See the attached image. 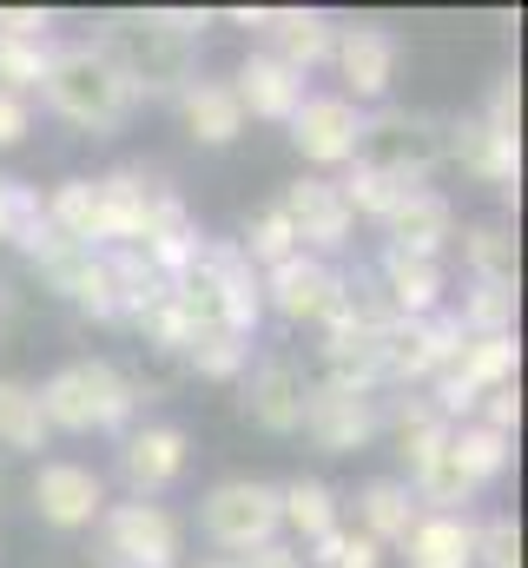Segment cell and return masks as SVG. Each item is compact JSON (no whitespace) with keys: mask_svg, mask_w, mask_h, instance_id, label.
<instances>
[{"mask_svg":"<svg viewBox=\"0 0 528 568\" xmlns=\"http://www.w3.org/2000/svg\"><path fill=\"white\" fill-rule=\"evenodd\" d=\"M93 47L120 67L132 100L139 93L145 100H179L199 80V40L179 33V27H165L159 7H145V13H106V27H100Z\"/></svg>","mask_w":528,"mask_h":568,"instance_id":"1","label":"cell"},{"mask_svg":"<svg viewBox=\"0 0 528 568\" xmlns=\"http://www.w3.org/2000/svg\"><path fill=\"white\" fill-rule=\"evenodd\" d=\"M40 93H47V106H53L67 126H80V133H120L126 113H132V87L120 80V67H113L93 40L53 47Z\"/></svg>","mask_w":528,"mask_h":568,"instance_id":"2","label":"cell"},{"mask_svg":"<svg viewBox=\"0 0 528 568\" xmlns=\"http://www.w3.org/2000/svg\"><path fill=\"white\" fill-rule=\"evenodd\" d=\"M33 397H40L47 429H73V436H87V429H126L132 410H139V384L120 364H106V357L60 364Z\"/></svg>","mask_w":528,"mask_h":568,"instance_id":"3","label":"cell"},{"mask_svg":"<svg viewBox=\"0 0 528 568\" xmlns=\"http://www.w3.org/2000/svg\"><path fill=\"white\" fill-rule=\"evenodd\" d=\"M199 529H205L212 549H225V562H238V556H252L264 542H277L284 536V523H277V483H258V476L212 483L205 503H199Z\"/></svg>","mask_w":528,"mask_h":568,"instance_id":"4","label":"cell"},{"mask_svg":"<svg viewBox=\"0 0 528 568\" xmlns=\"http://www.w3.org/2000/svg\"><path fill=\"white\" fill-rule=\"evenodd\" d=\"M436 159H443V120L409 113V106H384V113H364L351 165H370V172L403 179V185H429Z\"/></svg>","mask_w":528,"mask_h":568,"instance_id":"5","label":"cell"},{"mask_svg":"<svg viewBox=\"0 0 528 568\" xmlns=\"http://www.w3.org/2000/svg\"><path fill=\"white\" fill-rule=\"evenodd\" d=\"M93 536L100 568H179V523L165 503H106Z\"/></svg>","mask_w":528,"mask_h":568,"instance_id":"6","label":"cell"},{"mask_svg":"<svg viewBox=\"0 0 528 568\" xmlns=\"http://www.w3.org/2000/svg\"><path fill=\"white\" fill-rule=\"evenodd\" d=\"M516 337H456V351L443 357V371H436V410L456 424V417H469L489 390H502V384H516Z\"/></svg>","mask_w":528,"mask_h":568,"instance_id":"7","label":"cell"},{"mask_svg":"<svg viewBox=\"0 0 528 568\" xmlns=\"http://www.w3.org/2000/svg\"><path fill=\"white\" fill-rule=\"evenodd\" d=\"M258 291H264V304H271L284 324H317V331L351 304V278H344L331 258H311V252L271 265V272L258 278Z\"/></svg>","mask_w":528,"mask_h":568,"instance_id":"8","label":"cell"},{"mask_svg":"<svg viewBox=\"0 0 528 568\" xmlns=\"http://www.w3.org/2000/svg\"><path fill=\"white\" fill-rule=\"evenodd\" d=\"M456 337H463V324L449 311H436V317H384V331H377V377L384 384H436V371L456 351Z\"/></svg>","mask_w":528,"mask_h":568,"instance_id":"9","label":"cell"},{"mask_svg":"<svg viewBox=\"0 0 528 568\" xmlns=\"http://www.w3.org/2000/svg\"><path fill=\"white\" fill-rule=\"evenodd\" d=\"M277 212L291 219L297 252H311V258L344 252V245H351V232H357V219H351V205H344L337 179H297V185H284Z\"/></svg>","mask_w":528,"mask_h":568,"instance_id":"10","label":"cell"},{"mask_svg":"<svg viewBox=\"0 0 528 568\" xmlns=\"http://www.w3.org/2000/svg\"><path fill=\"white\" fill-rule=\"evenodd\" d=\"M443 159H456L469 179L496 185L516 205V192H522V140H502L483 113H463V120L443 126Z\"/></svg>","mask_w":528,"mask_h":568,"instance_id":"11","label":"cell"},{"mask_svg":"<svg viewBox=\"0 0 528 568\" xmlns=\"http://www.w3.org/2000/svg\"><path fill=\"white\" fill-rule=\"evenodd\" d=\"M377 429H384V410H377V397H370V390L311 384V397H304V436H311L317 449L351 456V449H364Z\"/></svg>","mask_w":528,"mask_h":568,"instance_id":"12","label":"cell"},{"mask_svg":"<svg viewBox=\"0 0 528 568\" xmlns=\"http://www.w3.org/2000/svg\"><path fill=\"white\" fill-rule=\"evenodd\" d=\"M238 20L258 27L264 40H271L264 53H277L291 73H311V67H324V60L337 53V20L317 13V7H258V13L245 7Z\"/></svg>","mask_w":528,"mask_h":568,"instance_id":"13","label":"cell"},{"mask_svg":"<svg viewBox=\"0 0 528 568\" xmlns=\"http://www.w3.org/2000/svg\"><path fill=\"white\" fill-rule=\"evenodd\" d=\"M284 126H291V145L304 152V165H351L357 159V133H364V113L344 93H304V106Z\"/></svg>","mask_w":528,"mask_h":568,"instance_id":"14","label":"cell"},{"mask_svg":"<svg viewBox=\"0 0 528 568\" xmlns=\"http://www.w3.org/2000/svg\"><path fill=\"white\" fill-rule=\"evenodd\" d=\"M185 456H192V443H185L179 424H132L126 436H120V476H126L132 503L165 496V489L185 476Z\"/></svg>","mask_w":528,"mask_h":568,"instance_id":"15","label":"cell"},{"mask_svg":"<svg viewBox=\"0 0 528 568\" xmlns=\"http://www.w3.org/2000/svg\"><path fill=\"white\" fill-rule=\"evenodd\" d=\"M40 265V278L53 284L67 304H80V311H93L100 324H113V317H126L120 311V278H113V252H87V245H53L47 258H33Z\"/></svg>","mask_w":528,"mask_h":568,"instance_id":"16","label":"cell"},{"mask_svg":"<svg viewBox=\"0 0 528 568\" xmlns=\"http://www.w3.org/2000/svg\"><path fill=\"white\" fill-rule=\"evenodd\" d=\"M27 496H33V516L47 529H93L106 509V483L87 463H40Z\"/></svg>","mask_w":528,"mask_h":568,"instance_id":"17","label":"cell"},{"mask_svg":"<svg viewBox=\"0 0 528 568\" xmlns=\"http://www.w3.org/2000/svg\"><path fill=\"white\" fill-rule=\"evenodd\" d=\"M337 73H344V100L364 113V106H377L384 93H390L396 80V60H403V47H396L390 27H337Z\"/></svg>","mask_w":528,"mask_h":568,"instance_id":"18","label":"cell"},{"mask_svg":"<svg viewBox=\"0 0 528 568\" xmlns=\"http://www.w3.org/2000/svg\"><path fill=\"white\" fill-rule=\"evenodd\" d=\"M384 239H390L384 252H403V258H443V245L456 239V205L443 192L416 185V192H403V205L384 219Z\"/></svg>","mask_w":528,"mask_h":568,"instance_id":"19","label":"cell"},{"mask_svg":"<svg viewBox=\"0 0 528 568\" xmlns=\"http://www.w3.org/2000/svg\"><path fill=\"white\" fill-rule=\"evenodd\" d=\"M304 397H311V377L291 357H264L245 384V417L271 436H291V429H304Z\"/></svg>","mask_w":528,"mask_h":568,"instance_id":"20","label":"cell"},{"mask_svg":"<svg viewBox=\"0 0 528 568\" xmlns=\"http://www.w3.org/2000/svg\"><path fill=\"white\" fill-rule=\"evenodd\" d=\"M232 93H238V106H245V120H291L297 106H304V73H291L277 53H245V67H238V80H232Z\"/></svg>","mask_w":528,"mask_h":568,"instance_id":"21","label":"cell"},{"mask_svg":"<svg viewBox=\"0 0 528 568\" xmlns=\"http://www.w3.org/2000/svg\"><path fill=\"white\" fill-rule=\"evenodd\" d=\"M377 304H384L390 317H436V311H443V258L384 252V258H377Z\"/></svg>","mask_w":528,"mask_h":568,"instance_id":"22","label":"cell"},{"mask_svg":"<svg viewBox=\"0 0 528 568\" xmlns=\"http://www.w3.org/2000/svg\"><path fill=\"white\" fill-rule=\"evenodd\" d=\"M40 205H47V225L60 232V245L106 252V205H100V179H60Z\"/></svg>","mask_w":528,"mask_h":568,"instance_id":"23","label":"cell"},{"mask_svg":"<svg viewBox=\"0 0 528 568\" xmlns=\"http://www.w3.org/2000/svg\"><path fill=\"white\" fill-rule=\"evenodd\" d=\"M403 562L409 568H476V523L469 516H416V529L403 536Z\"/></svg>","mask_w":528,"mask_h":568,"instance_id":"24","label":"cell"},{"mask_svg":"<svg viewBox=\"0 0 528 568\" xmlns=\"http://www.w3.org/2000/svg\"><path fill=\"white\" fill-rule=\"evenodd\" d=\"M179 113H185V133L199 145H232L245 133V106H238L232 80H192L179 93Z\"/></svg>","mask_w":528,"mask_h":568,"instance_id":"25","label":"cell"},{"mask_svg":"<svg viewBox=\"0 0 528 568\" xmlns=\"http://www.w3.org/2000/svg\"><path fill=\"white\" fill-rule=\"evenodd\" d=\"M449 429H456V424H449L429 397H403V404L390 410L396 456H403V469H409V476H416V469H429V463L449 449ZM409 476H403V483H409Z\"/></svg>","mask_w":528,"mask_h":568,"instance_id":"26","label":"cell"},{"mask_svg":"<svg viewBox=\"0 0 528 568\" xmlns=\"http://www.w3.org/2000/svg\"><path fill=\"white\" fill-rule=\"evenodd\" d=\"M416 496H409V483L403 476H377V483H364V496H357V523H364V536L377 542V549H403V536L416 529Z\"/></svg>","mask_w":528,"mask_h":568,"instance_id":"27","label":"cell"},{"mask_svg":"<svg viewBox=\"0 0 528 568\" xmlns=\"http://www.w3.org/2000/svg\"><path fill=\"white\" fill-rule=\"evenodd\" d=\"M277 523L297 536V556L311 549V542H324L344 516H337V496H331V483H317V476H297V483H277Z\"/></svg>","mask_w":528,"mask_h":568,"instance_id":"28","label":"cell"},{"mask_svg":"<svg viewBox=\"0 0 528 568\" xmlns=\"http://www.w3.org/2000/svg\"><path fill=\"white\" fill-rule=\"evenodd\" d=\"M449 463H456L476 489H489V483L516 463V436H502V429H489V424H456L449 429Z\"/></svg>","mask_w":528,"mask_h":568,"instance_id":"29","label":"cell"},{"mask_svg":"<svg viewBox=\"0 0 528 568\" xmlns=\"http://www.w3.org/2000/svg\"><path fill=\"white\" fill-rule=\"evenodd\" d=\"M463 265H469V284H516L522 278L516 232H502V225H469V232H463Z\"/></svg>","mask_w":528,"mask_h":568,"instance_id":"30","label":"cell"},{"mask_svg":"<svg viewBox=\"0 0 528 568\" xmlns=\"http://www.w3.org/2000/svg\"><path fill=\"white\" fill-rule=\"evenodd\" d=\"M47 417H40V397H33V384H20V377H0V449H13V456H33V449H47Z\"/></svg>","mask_w":528,"mask_h":568,"instance_id":"31","label":"cell"},{"mask_svg":"<svg viewBox=\"0 0 528 568\" xmlns=\"http://www.w3.org/2000/svg\"><path fill=\"white\" fill-rule=\"evenodd\" d=\"M456 324L463 337H516V284H469Z\"/></svg>","mask_w":528,"mask_h":568,"instance_id":"32","label":"cell"},{"mask_svg":"<svg viewBox=\"0 0 528 568\" xmlns=\"http://www.w3.org/2000/svg\"><path fill=\"white\" fill-rule=\"evenodd\" d=\"M238 252H245V265L252 272H271V265H284V258H297V232H291V219L277 212V205H264L258 219L245 225V239H238Z\"/></svg>","mask_w":528,"mask_h":568,"instance_id":"33","label":"cell"},{"mask_svg":"<svg viewBox=\"0 0 528 568\" xmlns=\"http://www.w3.org/2000/svg\"><path fill=\"white\" fill-rule=\"evenodd\" d=\"M47 60H53V47H47V40H7V33H0V93H13V100L40 93Z\"/></svg>","mask_w":528,"mask_h":568,"instance_id":"34","label":"cell"},{"mask_svg":"<svg viewBox=\"0 0 528 568\" xmlns=\"http://www.w3.org/2000/svg\"><path fill=\"white\" fill-rule=\"evenodd\" d=\"M199 377H238L245 364H252V337H232V331H212V337H192L185 351H179Z\"/></svg>","mask_w":528,"mask_h":568,"instance_id":"35","label":"cell"},{"mask_svg":"<svg viewBox=\"0 0 528 568\" xmlns=\"http://www.w3.org/2000/svg\"><path fill=\"white\" fill-rule=\"evenodd\" d=\"M304 562H317V568H377V562H384V549H377L364 529H344V523H337L324 542H311V549H304Z\"/></svg>","mask_w":528,"mask_h":568,"instance_id":"36","label":"cell"},{"mask_svg":"<svg viewBox=\"0 0 528 568\" xmlns=\"http://www.w3.org/2000/svg\"><path fill=\"white\" fill-rule=\"evenodd\" d=\"M476 568H522V529H516V516L476 523Z\"/></svg>","mask_w":528,"mask_h":568,"instance_id":"37","label":"cell"},{"mask_svg":"<svg viewBox=\"0 0 528 568\" xmlns=\"http://www.w3.org/2000/svg\"><path fill=\"white\" fill-rule=\"evenodd\" d=\"M483 120H489L502 140H516V133H522V80H516V73H502V80L489 87V106H483Z\"/></svg>","mask_w":528,"mask_h":568,"instance_id":"38","label":"cell"},{"mask_svg":"<svg viewBox=\"0 0 528 568\" xmlns=\"http://www.w3.org/2000/svg\"><path fill=\"white\" fill-rule=\"evenodd\" d=\"M476 410H483L476 424L502 429V436H516V424H522V397H516V384H502V390H489V397H483Z\"/></svg>","mask_w":528,"mask_h":568,"instance_id":"39","label":"cell"},{"mask_svg":"<svg viewBox=\"0 0 528 568\" xmlns=\"http://www.w3.org/2000/svg\"><path fill=\"white\" fill-rule=\"evenodd\" d=\"M47 27H53L47 7H0V33L7 40H47Z\"/></svg>","mask_w":528,"mask_h":568,"instance_id":"40","label":"cell"},{"mask_svg":"<svg viewBox=\"0 0 528 568\" xmlns=\"http://www.w3.org/2000/svg\"><path fill=\"white\" fill-rule=\"evenodd\" d=\"M27 133H33V106H27V100H13V93H0V152H7V145H20Z\"/></svg>","mask_w":528,"mask_h":568,"instance_id":"41","label":"cell"},{"mask_svg":"<svg viewBox=\"0 0 528 568\" xmlns=\"http://www.w3.org/2000/svg\"><path fill=\"white\" fill-rule=\"evenodd\" d=\"M238 568H304V556H297V542H264L252 556H238Z\"/></svg>","mask_w":528,"mask_h":568,"instance_id":"42","label":"cell"},{"mask_svg":"<svg viewBox=\"0 0 528 568\" xmlns=\"http://www.w3.org/2000/svg\"><path fill=\"white\" fill-rule=\"evenodd\" d=\"M7 205H13V179L0 172V239H7Z\"/></svg>","mask_w":528,"mask_h":568,"instance_id":"43","label":"cell"},{"mask_svg":"<svg viewBox=\"0 0 528 568\" xmlns=\"http://www.w3.org/2000/svg\"><path fill=\"white\" fill-rule=\"evenodd\" d=\"M205 568H238V562H225V556H219V562H205Z\"/></svg>","mask_w":528,"mask_h":568,"instance_id":"44","label":"cell"},{"mask_svg":"<svg viewBox=\"0 0 528 568\" xmlns=\"http://www.w3.org/2000/svg\"><path fill=\"white\" fill-rule=\"evenodd\" d=\"M0 317H7V284H0Z\"/></svg>","mask_w":528,"mask_h":568,"instance_id":"45","label":"cell"}]
</instances>
